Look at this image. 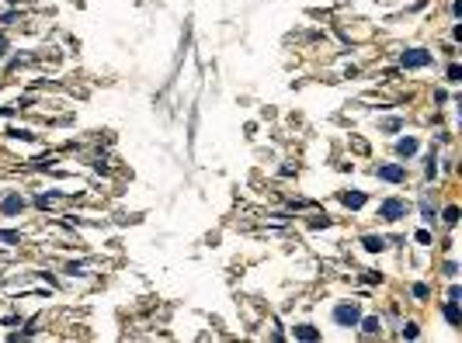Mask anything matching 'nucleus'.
<instances>
[{
	"label": "nucleus",
	"instance_id": "obj_5",
	"mask_svg": "<svg viewBox=\"0 0 462 343\" xmlns=\"http://www.w3.org/2000/svg\"><path fill=\"white\" fill-rule=\"evenodd\" d=\"M0 208H4V215H18V211L24 208V198H21V194H7Z\"/></svg>",
	"mask_w": 462,
	"mask_h": 343
},
{
	"label": "nucleus",
	"instance_id": "obj_6",
	"mask_svg": "<svg viewBox=\"0 0 462 343\" xmlns=\"http://www.w3.org/2000/svg\"><path fill=\"white\" fill-rule=\"evenodd\" d=\"M341 205H347V208H362V205H365V194H362V191H344V194H341Z\"/></svg>",
	"mask_w": 462,
	"mask_h": 343
},
{
	"label": "nucleus",
	"instance_id": "obj_9",
	"mask_svg": "<svg viewBox=\"0 0 462 343\" xmlns=\"http://www.w3.org/2000/svg\"><path fill=\"white\" fill-rule=\"evenodd\" d=\"M295 340H320V329H313V326H295Z\"/></svg>",
	"mask_w": 462,
	"mask_h": 343
},
{
	"label": "nucleus",
	"instance_id": "obj_15",
	"mask_svg": "<svg viewBox=\"0 0 462 343\" xmlns=\"http://www.w3.org/2000/svg\"><path fill=\"white\" fill-rule=\"evenodd\" d=\"M414 336H417V326L406 323V326H403V340H414Z\"/></svg>",
	"mask_w": 462,
	"mask_h": 343
},
{
	"label": "nucleus",
	"instance_id": "obj_10",
	"mask_svg": "<svg viewBox=\"0 0 462 343\" xmlns=\"http://www.w3.org/2000/svg\"><path fill=\"white\" fill-rule=\"evenodd\" d=\"M362 243H365V250H368V253H379V250L386 246V239H383V236H365Z\"/></svg>",
	"mask_w": 462,
	"mask_h": 343
},
{
	"label": "nucleus",
	"instance_id": "obj_13",
	"mask_svg": "<svg viewBox=\"0 0 462 343\" xmlns=\"http://www.w3.org/2000/svg\"><path fill=\"white\" fill-rule=\"evenodd\" d=\"M445 222H448V226H455V222H459V208H455V205H452V208H445Z\"/></svg>",
	"mask_w": 462,
	"mask_h": 343
},
{
	"label": "nucleus",
	"instance_id": "obj_11",
	"mask_svg": "<svg viewBox=\"0 0 462 343\" xmlns=\"http://www.w3.org/2000/svg\"><path fill=\"white\" fill-rule=\"evenodd\" d=\"M0 243L14 246V243H21V236H18V232H11V229H0Z\"/></svg>",
	"mask_w": 462,
	"mask_h": 343
},
{
	"label": "nucleus",
	"instance_id": "obj_1",
	"mask_svg": "<svg viewBox=\"0 0 462 343\" xmlns=\"http://www.w3.org/2000/svg\"><path fill=\"white\" fill-rule=\"evenodd\" d=\"M334 323H337V326H344V329L358 326V323H362V312H358V305H355V302L337 305V308H334Z\"/></svg>",
	"mask_w": 462,
	"mask_h": 343
},
{
	"label": "nucleus",
	"instance_id": "obj_3",
	"mask_svg": "<svg viewBox=\"0 0 462 343\" xmlns=\"http://www.w3.org/2000/svg\"><path fill=\"white\" fill-rule=\"evenodd\" d=\"M379 180H389V184H403L406 180V170L400 167V163H389V167H379Z\"/></svg>",
	"mask_w": 462,
	"mask_h": 343
},
{
	"label": "nucleus",
	"instance_id": "obj_12",
	"mask_svg": "<svg viewBox=\"0 0 462 343\" xmlns=\"http://www.w3.org/2000/svg\"><path fill=\"white\" fill-rule=\"evenodd\" d=\"M362 329H365L368 336H375V333H379V329H383V323H379V319H375V316H372V319H365V323H362Z\"/></svg>",
	"mask_w": 462,
	"mask_h": 343
},
{
	"label": "nucleus",
	"instance_id": "obj_4",
	"mask_svg": "<svg viewBox=\"0 0 462 343\" xmlns=\"http://www.w3.org/2000/svg\"><path fill=\"white\" fill-rule=\"evenodd\" d=\"M431 63V52H424V49H406L403 52V66H427Z\"/></svg>",
	"mask_w": 462,
	"mask_h": 343
},
{
	"label": "nucleus",
	"instance_id": "obj_14",
	"mask_svg": "<svg viewBox=\"0 0 462 343\" xmlns=\"http://www.w3.org/2000/svg\"><path fill=\"white\" fill-rule=\"evenodd\" d=\"M448 80H452V83H459V80H462V70H459V66H455V63H452V66H448Z\"/></svg>",
	"mask_w": 462,
	"mask_h": 343
},
{
	"label": "nucleus",
	"instance_id": "obj_18",
	"mask_svg": "<svg viewBox=\"0 0 462 343\" xmlns=\"http://www.w3.org/2000/svg\"><path fill=\"white\" fill-rule=\"evenodd\" d=\"M4 52H7V38L0 35V56H4Z\"/></svg>",
	"mask_w": 462,
	"mask_h": 343
},
{
	"label": "nucleus",
	"instance_id": "obj_16",
	"mask_svg": "<svg viewBox=\"0 0 462 343\" xmlns=\"http://www.w3.org/2000/svg\"><path fill=\"white\" fill-rule=\"evenodd\" d=\"M421 215H424V222H431V219H434V211H431V205H421Z\"/></svg>",
	"mask_w": 462,
	"mask_h": 343
},
{
	"label": "nucleus",
	"instance_id": "obj_8",
	"mask_svg": "<svg viewBox=\"0 0 462 343\" xmlns=\"http://www.w3.org/2000/svg\"><path fill=\"white\" fill-rule=\"evenodd\" d=\"M396 152H400V156H414V152H417V139H400V142H396Z\"/></svg>",
	"mask_w": 462,
	"mask_h": 343
},
{
	"label": "nucleus",
	"instance_id": "obj_2",
	"mask_svg": "<svg viewBox=\"0 0 462 343\" xmlns=\"http://www.w3.org/2000/svg\"><path fill=\"white\" fill-rule=\"evenodd\" d=\"M379 215H383L386 222H396V219H403V215H406V201H400V198H389V201H383V205H379Z\"/></svg>",
	"mask_w": 462,
	"mask_h": 343
},
{
	"label": "nucleus",
	"instance_id": "obj_17",
	"mask_svg": "<svg viewBox=\"0 0 462 343\" xmlns=\"http://www.w3.org/2000/svg\"><path fill=\"white\" fill-rule=\"evenodd\" d=\"M414 295H417V298H427V285H414Z\"/></svg>",
	"mask_w": 462,
	"mask_h": 343
},
{
	"label": "nucleus",
	"instance_id": "obj_7",
	"mask_svg": "<svg viewBox=\"0 0 462 343\" xmlns=\"http://www.w3.org/2000/svg\"><path fill=\"white\" fill-rule=\"evenodd\" d=\"M445 319H448L452 326L462 323V312H459V302H455V298H448V305H445Z\"/></svg>",
	"mask_w": 462,
	"mask_h": 343
}]
</instances>
